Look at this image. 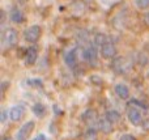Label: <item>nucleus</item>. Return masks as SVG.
Wrapping results in <instances>:
<instances>
[{
    "instance_id": "1",
    "label": "nucleus",
    "mask_w": 149,
    "mask_h": 140,
    "mask_svg": "<svg viewBox=\"0 0 149 140\" xmlns=\"http://www.w3.org/2000/svg\"><path fill=\"white\" fill-rule=\"evenodd\" d=\"M17 42H18L17 30L13 28L5 29L4 33H3V45H4V47H8V49L15 47L16 45H17Z\"/></svg>"
},
{
    "instance_id": "2",
    "label": "nucleus",
    "mask_w": 149,
    "mask_h": 140,
    "mask_svg": "<svg viewBox=\"0 0 149 140\" xmlns=\"http://www.w3.org/2000/svg\"><path fill=\"white\" fill-rule=\"evenodd\" d=\"M42 34V28L39 25H31L29 28L25 29L24 31V38H25L26 42L29 43H36V42L39 41Z\"/></svg>"
},
{
    "instance_id": "3",
    "label": "nucleus",
    "mask_w": 149,
    "mask_h": 140,
    "mask_svg": "<svg viewBox=\"0 0 149 140\" xmlns=\"http://www.w3.org/2000/svg\"><path fill=\"white\" fill-rule=\"evenodd\" d=\"M82 59H85L90 65L97 67L98 64V55H97V49L94 46H89L86 49L82 50Z\"/></svg>"
},
{
    "instance_id": "4",
    "label": "nucleus",
    "mask_w": 149,
    "mask_h": 140,
    "mask_svg": "<svg viewBox=\"0 0 149 140\" xmlns=\"http://www.w3.org/2000/svg\"><path fill=\"white\" fill-rule=\"evenodd\" d=\"M34 127H36V123L33 120H29V122L24 123L21 126V128L17 131V135H16V139L17 140H28L30 138L31 132L34 131Z\"/></svg>"
},
{
    "instance_id": "5",
    "label": "nucleus",
    "mask_w": 149,
    "mask_h": 140,
    "mask_svg": "<svg viewBox=\"0 0 149 140\" xmlns=\"http://www.w3.org/2000/svg\"><path fill=\"white\" fill-rule=\"evenodd\" d=\"M116 55V47L113 42L107 41L105 45L101 46V56L103 59H113Z\"/></svg>"
},
{
    "instance_id": "6",
    "label": "nucleus",
    "mask_w": 149,
    "mask_h": 140,
    "mask_svg": "<svg viewBox=\"0 0 149 140\" xmlns=\"http://www.w3.org/2000/svg\"><path fill=\"white\" fill-rule=\"evenodd\" d=\"M127 117H128V120L134 126L143 125V114L139 107H130L128 113H127Z\"/></svg>"
},
{
    "instance_id": "7",
    "label": "nucleus",
    "mask_w": 149,
    "mask_h": 140,
    "mask_svg": "<svg viewBox=\"0 0 149 140\" xmlns=\"http://www.w3.org/2000/svg\"><path fill=\"white\" fill-rule=\"evenodd\" d=\"M113 68L114 71H116L119 73H126L131 70V64L124 58H116L113 63Z\"/></svg>"
},
{
    "instance_id": "8",
    "label": "nucleus",
    "mask_w": 149,
    "mask_h": 140,
    "mask_svg": "<svg viewBox=\"0 0 149 140\" xmlns=\"http://www.w3.org/2000/svg\"><path fill=\"white\" fill-rule=\"evenodd\" d=\"M24 114H25V107L22 105H16V106L10 107L9 111H8V117L13 122H18L24 117Z\"/></svg>"
},
{
    "instance_id": "9",
    "label": "nucleus",
    "mask_w": 149,
    "mask_h": 140,
    "mask_svg": "<svg viewBox=\"0 0 149 140\" xmlns=\"http://www.w3.org/2000/svg\"><path fill=\"white\" fill-rule=\"evenodd\" d=\"M37 58H38V51H37L36 47H29L28 50H26L25 52V58H24V60H25V64L26 65H33L34 63H36Z\"/></svg>"
},
{
    "instance_id": "10",
    "label": "nucleus",
    "mask_w": 149,
    "mask_h": 140,
    "mask_svg": "<svg viewBox=\"0 0 149 140\" xmlns=\"http://www.w3.org/2000/svg\"><path fill=\"white\" fill-rule=\"evenodd\" d=\"M114 89H115V93L119 98H122V100H128L130 98L131 92H130V88L126 85V84H116Z\"/></svg>"
},
{
    "instance_id": "11",
    "label": "nucleus",
    "mask_w": 149,
    "mask_h": 140,
    "mask_svg": "<svg viewBox=\"0 0 149 140\" xmlns=\"http://www.w3.org/2000/svg\"><path fill=\"white\" fill-rule=\"evenodd\" d=\"M82 120L85 123H88L89 126H92L93 123H95L98 120V113L93 109H88L86 111L82 114Z\"/></svg>"
},
{
    "instance_id": "12",
    "label": "nucleus",
    "mask_w": 149,
    "mask_h": 140,
    "mask_svg": "<svg viewBox=\"0 0 149 140\" xmlns=\"http://www.w3.org/2000/svg\"><path fill=\"white\" fill-rule=\"evenodd\" d=\"M113 125L114 123H111L106 117L98 120V128H100V131L103 132V134H111L113 132Z\"/></svg>"
},
{
    "instance_id": "13",
    "label": "nucleus",
    "mask_w": 149,
    "mask_h": 140,
    "mask_svg": "<svg viewBox=\"0 0 149 140\" xmlns=\"http://www.w3.org/2000/svg\"><path fill=\"white\" fill-rule=\"evenodd\" d=\"M79 50H71L70 52H67V55L64 56V62L68 67H74L77 64V59H79V55H77Z\"/></svg>"
},
{
    "instance_id": "14",
    "label": "nucleus",
    "mask_w": 149,
    "mask_h": 140,
    "mask_svg": "<svg viewBox=\"0 0 149 140\" xmlns=\"http://www.w3.org/2000/svg\"><path fill=\"white\" fill-rule=\"evenodd\" d=\"M9 17H10V20H12L13 22H16V24H21V22H24V21H25L24 12L21 9H18V8H13V9L10 10Z\"/></svg>"
},
{
    "instance_id": "15",
    "label": "nucleus",
    "mask_w": 149,
    "mask_h": 140,
    "mask_svg": "<svg viewBox=\"0 0 149 140\" xmlns=\"http://www.w3.org/2000/svg\"><path fill=\"white\" fill-rule=\"evenodd\" d=\"M106 118L110 120L111 123H118L120 120V113L118 110H109L106 113Z\"/></svg>"
},
{
    "instance_id": "16",
    "label": "nucleus",
    "mask_w": 149,
    "mask_h": 140,
    "mask_svg": "<svg viewBox=\"0 0 149 140\" xmlns=\"http://www.w3.org/2000/svg\"><path fill=\"white\" fill-rule=\"evenodd\" d=\"M31 110H33V113L37 117H43V115L46 114V106H45L43 104H34Z\"/></svg>"
},
{
    "instance_id": "17",
    "label": "nucleus",
    "mask_w": 149,
    "mask_h": 140,
    "mask_svg": "<svg viewBox=\"0 0 149 140\" xmlns=\"http://www.w3.org/2000/svg\"><path fill=\"white\" fill-rule=\"evenodd\" d=\"M106 42H107V37L105 36V34H102V33H98V34H95V37H94V45L95 46H102V45H105Z\"/></svg>"
},
{
    "instance_id": "18",
    "label": "nucleus",
    "mask_w": 149,
    "mask_h": 140,
    "mask_svg": "<svg viewBox=\"0 0 149 140\" xmlns=\"http://www.w3.org/2000/svg\"><path fill=\"white\" fill-rule=\"evenodd\" d=\"M135 4L139 9H148L149 8V0H135Z\"/></svg>"
},
{
    "instance_id": "19",
    "label": "nucleus",
    "mask_w": 149,
    "mask_h": 140,
    "mask_svg": "<svg viewBox=\"0 0 149 140\" xmlns=\"http://www.w3.org/2000/svg\"><path fill=\"white\" fill-rule=\"evenodd\" d=\"M90 81H92L94 85H101V84H102V79H101L98 75H92L90 76Z\"/></svg>"
},
{
    "instance_id": "20",
    "label": "nucleus",
    "mask_w": 149,
    "mask_h": 140,
    "mask_svg": "<svg viewBox=\"0 0 149 140\" xmlns=\"http://www.w3.org/2000/svg\"><path fill=\"white\" fill-rule=\"evenodd\" d=\"M119 140H136V138L134 135H131V134H124V135L120 136Z\"/></svg>"
},
{
    "instance_id": "21",
    "label": "nucleus",
    "mask_w": 149,
    "mask_h": 140,
    "mask_svg": "<svg viewBox=\"0 0 149 140\" xmlns=\"http://www.w3.org/2000/svg\"><path fill=\"white\" fill-rule=\"evenodd\" d=\"M7 114L8 113L5 111V110H3L1 111V123H5V120H7Z\"/></svg>"
},
{
    "instance_id": "22",
    "label": "nucleus",
    "mask_w": 149,
    "mask_h": 140,
    "mask_svg": "<svg viewBox=\"0 0 149 140\" xmlns=\"http://www.w3.org/2000/svg\"><path fill=\"white\" fill-rule=\"evenodd\" d=\"M33 140H47V139H46V136H45L43 134H39V135H37Z\"/></svg>"
},
{
    "instance_id": "23",
    "label": "nucleus",
    "mask_w": 149,
    "mask_h": 140,
    "mask_svg": "<svg viewBox=\"0 0 149 140\" xmlns=\"http://www.w3.org/2000/svg\"><path fill=\"white\" fill-rule=\"evenodd\" d=\"M144 20H145V22H147L148 24V25H149V12L147 13V15H145L144 16Z\"/></svg>"
},
{
    "instance_id": "24",
    "label": "nucleus",
    "mask_w": 149,
    "mask_h": 140,
    "mask_svg": "<svg viewBox=\"0 0 149 140\" xmlns=\"http://www.w3.org/2000/svg\"><path fill=\"white\" fill-rule=\"evenodd\" d=\"M3 140H12L10 138H5V139H3Z\"/></svg>"
}]
</instances>
